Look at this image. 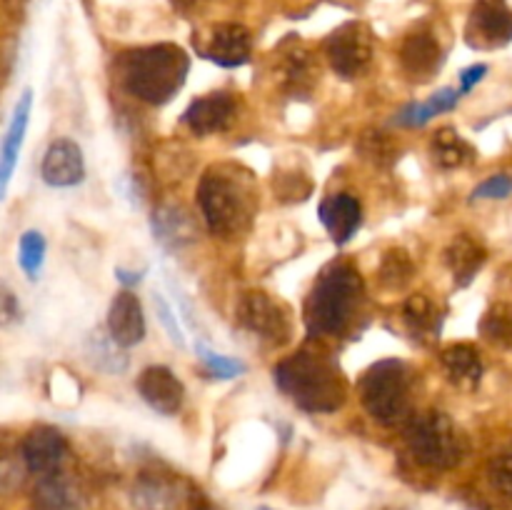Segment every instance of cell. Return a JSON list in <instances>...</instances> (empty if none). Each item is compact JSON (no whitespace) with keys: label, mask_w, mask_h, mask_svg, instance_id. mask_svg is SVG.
Listing matches in <instances>:
<instances>
[{"label":"cell","mask_w":512,"mask_h":510,"mask_svg":"<svg viewBox=\"0 0 512 510\" xmlns=\"http://www.w3.org/2000/svg\"><path fill=\"white\" fill-rule=\"evenodd\" d=\"M193 510H210V505L205 503V500H198V503H195V508Z\"/></svg>","instance_id":"cell-42"},{"label":"cell","mask_w":512,"mask_h":510,"mask_svg":"<svg viewBox=\"0 0 512 510\" xmlns=\"http://www.w3.org/2000/svg\"><path fill=\"white\" fill-rule=\"evenodd\" d=\"M68 455V440L53 425H35L20 443V458L35 475L58 473Z\"/></svg>","instance_id":"cell-11"},{"label":"cell","mask_w":512,"mask_h":510,"mask_svg":"<svg viewBox=\"0 0 512 510\" xmlns=\"http://www.w3.org/2000/svg\"><path fill=\"white\" fill-rule=\"evenodd\" d=\"M150 225H153L155 240L165 250H183L185 245L198 238V228H195L193 218L178 205H160Z\"/></svg>","instance_id":"cell-21"},{"label":"cell","mask_w":512,"mask_h":510,"mask_svg":"<svg viewBox=\"0 0 512 510\" xmlns=\"http://www.w3.org/2000/svg\"><path fill=\"white\" fill-rule=\"evenodd\" d=\"M358 153L375 165H390L395 160V145L385 133H365L358 143Z\"/></svg>","instance_id":"cell-34"},{"label":"cell","mask_w":512,"mask_h":510,"mask_svg":"<svg viewBox=\"0 0 512 510\" xmlns=\"http://www.w3.org/2000/svg\"><path fill=\"white\" fill-rule=\"evenodd\" d=\"M30 113H33V88H25L20 98L15 100L13 115H10L8 130H5L3 148H0V198H5V193H8L10 178L15 173V165H18V155L23 150L25 133H28Z\"/></svg>","instance_id":"cell-17"},{"label":"cell","mask_w":512,"mask_h":510,"mask_svg":"<svg viewBox=\"0 0 512 510\" xmlns=\"http://www.w3.org/2000/svg\"><path fill=\"white\" fill-rule=\"evenodd\" d=\"M173 490L165 480L143 478L135 488V505L138 510H173Z\"/></svg>","instance_id":"cell-31"},{"label":"cell","mask_w":512,"mask_h":510,"mask_svg":"<svg viewBox=\"0 0 512 510\" xmlns=\"http://www.w3.org/2000/svg\"><path fill=\"white\" fill-rule=\"evenodd\" d=\"M465 40L475 50L503 48L512 40V10L505 0H478L465 25Z\"/></svg>","instance_id":"cell-10"},{"label":"cell","mask_w":512,"mask_h":510,"mask_svg":"<svg viewBox=\"0 0 512 510\" xmlns=\"http://www.w3.org/2000/svg\"><path fill=\"white\" fill-rule=\"evenodd\" d=\"M440 363H443V370L450 383L460 390H475L480 380H483V358H480L478 348L470 343H453L443 348Z\"/></svg>","instance_id":"cell-20"},{"label":"cell","mask_w":512,"mask_h":510,"mask_svg":"<svg viewBox=\"0 0 512 510\" xmlns=\"http://www.w3.org/2000/svg\"><path fill=\"white\" fill-rule=\"evenodd\" d=\"M360 403L385 428L408 425L413 418V370L400 358H383L358 380Z\"/></svg>","instance_id":"cell-5"},{"label":"cell","mask_w":512,"mask_h":510,"mask_svg":"<svg viewBox=\"0 0 512 510\" xmlns=\"http://www.w3.org/2000/svg\"><path fill=\"white\" fill-rule=\"evenodd\" d=\"M195 353H198L200 363L205 365V370H208L213 378H220V380H233L238 378V375L245 373V363H240V360L230 358V355H220L215 353L213 348H208L205 343H195Z\"/></svg>","instance_id":"cell-32"},{"label":"cell","mask_w":512,"mask_h":510,"mask_svg":"<svg viewBox=\"0 0 512 510\" xmlns=\"http://www.w3.org/2000/svg\"><path fill=\"white\" fill-rule=\"evenodd\" d=\"M488 478L498 493L512 500V448L495 455L488 465Z\"/></svg>","instance_id":"cell-36"},{"label":"cell","mask_w":512,"mask_h":510,"mask_svg":"<svg viewBox=\"0 0 512 510\" xmlns=\"http://www.w3.org/2000/svg\"><path fill=\"white\" fill-rule=\"evenodd\" d=\"M445 50L433 30L418 28L405 35L400 45V68L415 83H428L443 70Z\"/></svg>","instance_id":"cell-12"},{"label":"cell","mask_w":512,"mask_h":510,"mask_svg":"<svg viewBox=\"0 0 512 510\" xmlns=\"http://www.w3.org/2000/svg\"><path fill=\"white\" fill-rule=\"evenodd\" d=\"M430 155H433L438 168L458 170L473 163L475 148L458 133V130L443 128L433 135V140H430Z\"/></svg>","instance_id":"cell-25"},{"label":"cell","mask_w":512,"mask_h":510,"mask_svg":"<svg viewBox=\"0 0 512 510\" xmlns=\"http://www.w3.org/2000/svg\"><path fill=\"white\" fill-rule=\"evenodd\" d=\"M443 260L450 268V273H453L455 285L458 288H468L475 280V275L480 273V268L485 265V260H488V250L470 233H458L450 240L448 248H445Z\"/></svg>","instance_id":"cell-19"},{"label":"cell","mask_w":512,"mask_h":510,"mask_svg":"<svg viewBox=\"0 0 512 510\" xmlns=\"http://www.w3.org/2000/svg\"><path fill=\"white\" fill-rule=\"evenodd\" d=\"M460 98H463L460 90L440 88L438 93H433L428 100H423V103L405 105L398 113V118H395V123L403 125V128H423V125H428L430 120L438 118V115L450 113V110L458 108Z\"/></svg>","instance_id":"cell-24"},{"label":"cell","mask_w":512,"mask_h":510,"mask_svg":"<svg viewBox=\"0 0 512 510\" xmlns=\"http://www.w3.org/2000/svg\"><path fill=\"white\" fill-rule=\"evenodd\" d=\"M403 323L415 338H435L443 330V313L425 293H413L403 305Z\"/></svg>","instance_id":"cell-27"},{"label":"cell","mask_w":512,"mask_h":510,"mask_svg":"<svg viewBox=\"0 0 512 510\" xmlns=\"http://www.w3.org/2000/svg\"><path fill=\"white\" fill-rule=\"evenodd\" d=\"M153 308H155V315H158L160 325H163V330L168 333L170 343L178 345V348H188V340H185L183 328H180L178 315L173 313V308H170L168 300H165L160 293H153Z\"/></svg>","instance_id":"cell-35"},{"label":"cell","mask_w":512,"mask_h":510,"mask_svg":"<svg viewBox=\"0 0 512 510\" xmlns=\"http://www.w3.org/2000/svg\"><path fill=\"white\" fill-rule=\"evenodd\" d=\"M325 55L340 78H360L373 60V33L360 20L343 23L325 38Z\"/></svg>","instance_id":"cell-7"},{"label":"cell","mask_w":512,"mask_h":510,"mask_svg":"<svg viewBox=\"0 0 512 510\" xmlns=\"http://www.w3.org/2000/svg\"><path fill=\"white\" fill-rule=\"evenodd\" d=\"M318 220L335 245H345L363 225V205L350 193L325 195L318 205Z\"/></svg>","instance_id":"cell-16"},{"label":"cell","mask_w":512,"mask_h":510,"mask_svg":"<svg viewBox=\"0 0 512 510\" xmlns=\"http://www.w3.org/2000/svg\"><path fill=\"white\" fill-rule=\"evenodd\" d=\"M40 178L50 188H75L83 183L85 158L80 145L70 138L53 140L40 163Z\"/></svg>","instance_id":"cell-15"},{"label":"cell","mask_w":512,"mask_h":510,"mask_svg":"<svg viewBox=\"0 0 512 510\" xmlns=\"http://www.w3.org/2000/svg\"><path fill=\"white\" fill-rule=\"evenodd\" d=\"M405 443L418 465L428 470H453L468 455V438L443 410H425L405 425Z\"/></svg>","instance_id":"cell-6"},{"label":"cell","mask_w":512,"mask_h":510,"mask_svg":"<svg viewBox=\"0 0 512 510\" xmlns=\"http://www.w3.org/2000/svg\"><path fill=\"white\" fill-rule=\"evenodd\" d=\"M105 328L123 348H135V345L143 343L145 315L138 295H133L130 290H120L108 308V325Z\"/></svg>","instance_id":"cell-18"},{"label":"cell","mask_w":512,"mask_h":510,"mask_svg":"<svg viewBox=\"0 0 512 510\" xmlns=\"http://www.w3.org/2000/svg\"><path fill=\"white\" fill-rule=\"evenodd\" d=\"M238 325L258 340H263L265 345L288 343L290 333H293L288 310L263 290H250L240 298Z\"/></svg>","instance_id":"cell-8"},{"label":"cell","mask_w":512,"mask_h":510,"mask_svg":"<svg viewBox=\"0 0 512 510\" xmlns=\"http://www.w3.org/2000/svg\"><path fill=\"white\" fill-rule=\"evenodd\" d=\"M195 50L220 68H240L253 55V35L240 23H218L195 38Z\"/></svg>","instance_id":"cell-9"},{"label":"cell","mask_w":512,"mask_h":510,"mask_svg":"<svg viewBox=\"0 0 512 510\" xmlns=\"http://www.w3.org/2000/svg\"><path fill=\"white\" fill-rule=\"evenodd\" d=\"M365 283L350 260H333L320 270L305 298V330L313 338H340L358 323Z\"/></svg>","instance_id":"cell-1"},{"label":"cell","mask_w":512,"mask_h":510,"mask_svg":"<svg viewBox=\"0 0 512 510\" xmlns=\"http://www.w3.org/2000/svg\"><path fill=\"white\" fill-rule=\"evenodd\" d=\"M115 278H118V283H123L125 288H133V285H138L140 280H143V273H140V270L115 268Z\"/></svg>","instance_id":"cell-41"},{"label":"cell","mask_w":512,"mask_h":510,"mask_svg":"<svg viewBox=\"0 0 512 510\" xmlns=\"http://www.w3.org/2000/svg\"><path fill=\"white\" fill-rule=\"evenodd\" d=\"M45 253H48V240L40 230H25L18 240V265L30 283L40 278L45 265Z\"/></svg>","instance_id":"cell-30"},{"label":"cell","mask_w":512,"mask_h":510,"mask_svg":"<svg viewBox=\"0 0 512 510\" xmlns=\"http://www.w3.org/2000/svg\"><path fill=\"white\" fill-rule=\"evenodd\" d=\"M512 195V178L508 173H495L490 178H485L483 183L475 185V190L470 193V200H503Z\"/></svg>","instance_id":"cell-37"},{"label":"cell","mask_w":512,"mask_h":510,"mask_svg":"<svg viewBox=\"0 0 512 510\" xmlns=\"http://www.w3.org/2000/svg\"><path fill=\"white\" fill-rule=\"evenodd\" d=\"M30 500H33V510H80V490L60 470L40 475Z\"/></svg>","instance_id":"cell-22"},{"label":"cell","mask_w":512,"mask_h":510,"mask_svg":"<svg viewBox=\"0 0 512 510\" xmlns=\"http://www.w3.org/2000/svg\"><path fill=\"white\" fill-rule=\"evenodd\" d=\"M235 118H238V103L225 90H215L203 98H195L183 113V123L188 125L190 133L200 135V138L225 133L235 123Z\"/></svg>","instance_id":"cell-13"},{"label":"cell","mask_w":512,"mask_h":510,"mask_svg":"<svg viewBox=\"0 0 512 510\" xmlns=\"http://www.w3.org/2000/svg\"><path fill=\"white\" fill-rule=\"evenodd\" d=\"M273 188L278 193V200L283 203H298V200H305L310 193H313V183L305 173H278L273 180Z\"/></svg>","instance_id":"cell-33"},{"label":"cell","mask_w":512,"mask_h":510,"mask_svg":"<svg viewBox=\"0 0 512 510\" xmlns=\"http://www.w3.org/2000/svg\"><path fill=\"white\" fill-rule=\"evenodd\" d=\"M125 350L128 348H123V345L110 335L108 328L90 330V335L85 338V353H88L90 365H93L95 370H100V373H125L130 365V358Z\"/></svg>","instance_id":"cell-23"},{"label":"cell","mask_w":512,"mask_h":510,"mask_svg":"<svg viewBox=\"0 0 512 510\" xmlns=\"http://www.w3.org/2000/svg\"><path fill=\"white\" fill-rule=\"evenodd\" d=\"M0 313H3V325H10L15 318H20V305L15 303V295L8 288H3V305H0Z\"/></svg>","instance_id":"cell-40"},{"label":"cell","mask_w":512,"mask_h":510,"mask_svg":"<svg viewBox=\"0 0 512 510\" xmlns=\"http://www.w3.org/2000/svg\"><path fill=\"white\" fill-rule=\"evenodd\" d=\"M415 278V263L410 258V253L400 245L395 248H388L380 258L378 265V283L383 285L385 290H403L410 280Z\"/></svg>","instance_id":"cell-29"},{"label":"cell","mask_w":512,"mask_h":510,"mask_svg":"<svg viewBox=\"0 0 512 510\" xmlns=\"http://www.w3.org/2000/svg\"><path fill=\"white\" fill-rule=\"evenodd\" d=\"M275 388L293 400L303 413H335L348 400V380L330 355L318 350H295L273 370Z\"/></svg>","instance_id":"cell-2"},{"label":"cell","mask_w":512,"mask_h":510,"mask_svg":"<svg viewBox=\"0 0 512 510\" xmlns=\"http://www.w3.org/2000/svg\"><path fill=\"white\" fill-rule=\"evenodd\" d=\"M135 390L158 415H178L185 400V385L168 365H148L135 380Z\"/></svg>","instance_id":"cell-14"},{"label":"cell","mask_w":512,"mask_h":510,"mask_svg":"<svg viewBox=\"0 0 512 510\" xmlns=\"http://www.w3.org/2000/svg\"><path fill=\"white\" fill-rule=\"evenodd\" d=\"M480 335L493 348L512 350V303L498 300L483 313L478 323Z\"/></svg>","instance_id":"cell-28"},{"label":"cell","mask_w":512,"mask_h":510,"mask_svg":"<svg viewBox=\"0 0 512 510\" xmlns=\"http://www.w3.org/2000/svg\"><path fill=\"white\" fill-rule=\"evenodd\" d=\"M168 283H170V290H173V293H175V303H178V308H180V315H183V318H185V323H188L190 328H195V318H193V305H190L188 295H185V290H183V288H178V285H175L173 280H170V278H168Z\"/></svg>","instance_id":"cell-39"},{"label":"cell","mask_w":512,"mask_h":510,"mask_svg":"<svg viewBox=\"0 0 512 510\" xmlns=\"http://www.w3.org/2000/svg\"><path fill=\"white\" fill-rule=\"evenodd\" d=\"M488 65L485 63H475V65H468V68L463 70V73H460V93L463 95H468L470 90L475 88V85L478 83H483V78L485 75H488Z\"/></svg>","instance_id":"cell-38"},{"label":"cell","mask_w":512,"mask_h":510,"mask_svg":"<svg viewBox=\"0 0 512 510\" xmlns=\"http://www.w3.org/2000/svg\"><path fill=\"white\" fill-rule=\"evenodd\" d=\"M188 73V53L175 43L125 50L118 58L120 85L148 105L170 103L188 80Z\"/></svg>","instance_id":"cell-4"},{"label":"cell","mask_w":512,"mask_h":510,"mask_svg":"<svg viewBox=\"0 0 512 510\" xmlns=\"http://www.w3.org/2000/svg\"><path fill=\"white\" fill-rule=\"evenodd\" d=\"M255 510H275V508H270V505H260V508H255Z\"/></svg>","instance_id":"cell-43"},{"label":"cell","mask_w":512,"mask_h":510,"mask_svg":"<svg viewBox=\"0 0 512 510\" xmlns=\"http://www.w3.org/2000/svg\"><path fill=\"white\" fill-rule=\"evenodd\" d=\"M198 205L213 235L233 238L253 225L258 190L253 175L235 163H215L198 183Z\"/></svg>","instance_id":"cell-3"},{"label":"cell","mask_w":512,"mask_h":510,"mask_svg":"<svg viewBox=\"0 0 512 510\" xmlns=\"http://www.w3.org/2000/svg\"><path fill=\"white\" fill-rule=\"evenodd\" d=\"M315 80H318V68H315V60L308 50L295 48L285 53L283 68H280V83L290 95H295V98L308 95L315 88Z\"/></svg>","instance_id":"cell-26"}]
</instances>
